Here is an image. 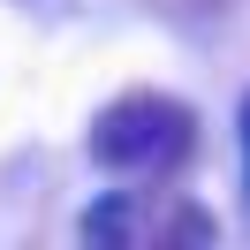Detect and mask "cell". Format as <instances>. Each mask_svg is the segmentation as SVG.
<instances>
[{
	"label": "cell",
	"instance_id": "obj_1",
	"mask_svg": "<svg viewBox=\"0 0 250 250\" xmlns=\"http://www.w3.org/2000/svg\"><path fill=\"white\" fill-rule=\"evenodd\" d=\"M91 167L106 174H174L197 159V106L167 91H122L91 114Z\"/></svg>",
	"mask_w": 250,
	"mask_h": 250
},
{
	"label": "cell",
	"instance_id": "obj_2",
	"mask_svg": "<svg viewBox=\"0 0 250 250\" xmlns=\"http://www.w3.org/2000/svg\"><path fill=\"white\" fill-rule=\"evenodd\" d=\"M137 243H167V250H182V243H220V228H212V212L205 205H182V197H144L137 189Z\"/></svg>",
	"mask_w": 250,
	"mask_h": 250
},
{
	"label": "cell",
	"instance_id": "obj_3",
	"mask_svg": "<svg viewBox=\"0 0 250 250\" xmlns=\"http://www.w3.org/2000/svg\"><path fill=\"white\" fill-rule=\"evenodd\" d=\"M76 235H83L91 250L137 243V189H106V197H91V205H83V220H76Z\"/></svg>",
	"mask_w": 250,
	"mask_h": 250
},
{
	"label": "cell",
	"instance_id": "obj_4",
	"mask_svg": "<svg viewBox=\"0 0 250 250\" xmlns=\"http://www.w3.org/2000/svg\"><path fill=\"white\" fill-rule=\"evenodd\" d=\"M235 129H243V159H250V91H243V106H235Z\"/></svg>",
	"mask_w": 250,
	"mask_h": 250
},
{
	"label": "cell",
	"instance_id": "obj_5",
	"mask_svg": "<svg viewBox=\"0 0 250 250\" xmlns=\"http://www.w3.org/2000/svg\"><path fill=\"white\" fill-rule=\"evenodd\" d=\"M243 189H250V167H243Z\"/></svg>",
	"mask_w": 250,
	"mask_h": 250
}]
</instances>
